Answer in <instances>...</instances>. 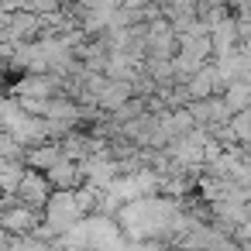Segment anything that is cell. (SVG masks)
<instances>
[{"mask_svg":"<svg viewBox=\"0 0 251 251\" xmlns=\"http://www.w3.org/2000/svg\"><path fill=\"white\" fill-rule=\"evenodd\" d=\"M0 227L11 230V234H25V230L35 227V210L25 206V203H14L7 210H0Z\"/></svg>","mask_w":251,"mask_h":251,"instance_id":"1","label":"cell"}]
</instances>
